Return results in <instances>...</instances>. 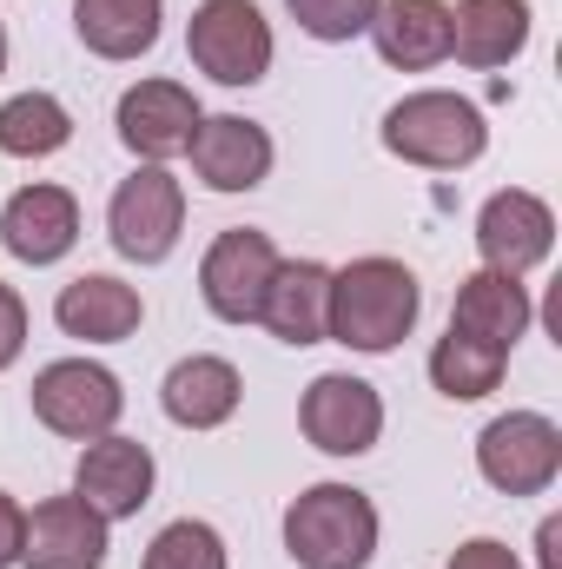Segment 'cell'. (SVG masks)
<instances>
[{"label":"cell","mask_w":562,"mask_h":569,"mask_svg":"<svg viewBox=\"0 0 562 569\" xmlns=\"http://www.w3.org/2000/svg\"><path fill=\"white\" fill-rule=\"evenodd\" d=\"M418 311H423V284L404 259L371 252V259H351V266L331 272V345L384 358L418 331Z\"/></svg>","instance_id":"obj_1"},{"label":"cell","mask_w":562,"mask_h":569,"mask_svg":"<svg viewBox=\"0 0 562 569\" xmlns=\"http://www.w3.org/2000/svg\"><path fill=\"white\" fill-rule=\"evenodd\" d=\"M284 550L298 569H371L378 503L351 483H311L284 510Z\"/></svg>","instance_id":"obj_2"},{"label":"cell","mask_w":562,"mask_h":569,"mask_svg":"<svg viewBox=\"0 0 562 569\" xmlns=\"http://www.w3.org/2000/svg\"><path fill=\"white\" fill-rule=\"evenodd\" d=\"M483 146H490L483 107L463 93H443V87L404 93L384 113V152H398L404 166H423V172H463L483 159Z\"/></svg>","instance_id":"obj_3"},{"label":"cell","mask_w":562,"mask_h":569,"mask_svg":"<svg viewBox=\"0 0 562 569\" xmlns=\"http://www.w3.org/2000/svg\"><path fill=\"white\" fill-rule=\"evenodd\" d=\"M185 53L219 87H259L272 73L279 40H272V20L252 0H199L192 20H185Z\"/></svg>","instance_id":"obj_4"},{"label":"cell","mask_w":562,"mask_h":569,"mask_svg":"<svg viewBox=\"0 0 562 569\" xmlns=\"http://www.w3.org/2000/svg\"><path fill=\"white\" fill-rule=\"evenodd\" d=\"M185 232V186L165 166H140L133 179L113 186L107 199V239L133 266H165Z\"/></svg>","instance_id":"obj_5"},{"label":"cell","mask_w":562,"mask_h":569,"mask_svg":"<svg viewBox=\"0 0 562 569\" xmlns=\"http://www.w3.org/2000/svg\"><path fill=\"white\" fill-rule=\"evenodd\" d=\"M279 266L284 259H279V246H272V232H252V226L219 232L205 246V259H199V298H205V311L219 325H259Z\"/></svg>","instance_id":"obj_6"},{"label":"cell","mask_w":562,"mask_h":569,"mask_svg":"<svg viewBox=\"0 0 562 569\" xmlns=\"http://www.w3.org/2000/svg\"><path fill=\"white\" fill-rule=\"evenodd\" d=\"M476 470L503 497H543L562 477V430L543 411H503L476 437Z\"/></svg>","instance_id":"obj_7"},{"label":"cell","mask_w":562,"mask_h":569,"mask_svg":"<svg viewBox=\"0 0 562 569\" xmlns=\"http://www.w3.org/2000/svg\"><path fill=\"white\" fill-rule=\"evenodd\" d=\"M120 411H127V391L93 358H53L33 378V418L53 430V437L93 443V437H107V430L120 425Z\"/></svg>","instance_id":"obj_8"},{"label":"cell","mask_w":562,"mask_h":569,"mask_svg":"<svg viewBox=\"0 0 562 569\" xmlns=\"http://www.w3.org/2000/svg\"><path fill=\"white\" fill-rule=\"evenodd\" d=\"M476 252H483L490 272H510V279L536 272L556 252V212H550V199L530 192V186L490 192L483 212H476Z\"/></svg>","instance_id":"obj_9"},{"label":"cell","mask_w":562,"mask_h":569,"mask_svg":"<svg viewBox=\"0 0 562 569\" xmlns=\"http://www.w3.org/2000/svg\"><path fill=\"white\" fill-rule=\"evenodd\" d=\"M298 425L324 457H364L384 437V398H378V385H364L351 371H324V378H311Z\"/></svg>","instance_id":"obj_10"},{"label":"cell","mask_w":562,"mask_h":569,"mask_svg":"<svg viewBox=\"0 0 562 569\" xmlns=\"http://www.w3.org/2000/svg\"><path fill=\"white\" fill-rule=\"evenodd\" d=\"M185 159H192V172H199L205 192H252V186L272 179L279 146H272V133L259 120H245V113H205L192 146H185Z\"/></svg>","instance_id":"obj_11"},{"label":"cell","mask_w":562,"mask_h":569,"mask_svg":"<svg viewBox=\"0 0 562 569\" xmlns=\"http://www.w3.org/2000/svg\"><path fill=\"white\" fill-rule=\"evenodd\" d=\"M199 100H192V87H179V80H140V87H127L120 93V113H113V127H120V140L133 159L145 166H165V159H179L192 133H199Z\"/></svg>","instance_id":"obj_12"},{"label":"cell","mask_w":562,"mask_h":569,"mask_svg":"<svg viewBox=\"0 0 562 569\" xmlns=\"http://www.w3.org/2000/svg\"><path fill=\"white\" fill-rule=\"evenodd\" d=\"M152 477H159L152 450H145L140 437H120V430L93 437V443L80 450V463H73V490H80L107 523L140 517L145 503H152Z\"/></svg>","instance_id":"obj_13"},{"label":"cell","mask_w":562,"mask_h":569,"mask_svg":"<svg viewBox=\"0 0 562 569\" xmlns=\"http://www.w3.org/2000/svg\"><path fill=\"white\" fill-rule=\"evenodd\" d=\"M107 517L80 497V490H67V497H47V503H33V517H27V543H20V569H100L107 563Z\"/></svg>","instance_id":"obj_14"},{"label":"cell","mask_w":562,"mask_h":569,"mask_svg":"<svg viewBox=\"0 0 562 569\" xmlns=\"http://www.w3.org/2000/svg\"><path fill=\"white\" fill-rule=\"evenodd\" d=\"M0 246L20 259V266H60L73 246H80V199L67 186H20L7 206H0Z\"/></svg>","instance_id":"obj_15"},{"label":"cell","mask_w":562,"mask_h":569,"mask_svg":"<svg viewBox=\"0 0 562 569\" xmlns=\"http://www.w3.org/2000/svg\"><path fill=\"white\" fill-rule=\"evenodd\" d=\"M53 325L80 345H120L145 325V298L140 284L113 279V272H80L73 284H60L53 298Z\"/></svg>","instance_id":"obj_16"},{"label":"cell","mask_w":562,"mask_h":569,"mask_svg":"<svg viewBox=\"0 0 562 569\" xmlns=\"http://www.w3.org/2000/svg\"><path fill=\"white\" fill-rule=\"evenodd\" d=\"M239 398H245V378L232 358H212V351H192L165 371L159 385V405L179 430H219L239 418Z\"/></svg>","instance_id":"obj_17"},{"label":"cell","mask_w":562,"mask_h":569,"mask_svg":"<svg viewBox=\"0 0 562 569\" xmlns=\"http://www.w3.org/2000/svg\"><path fill=\"white\" fill-rule=\"evenodd\" d=\"M259 325L279 338V345H324L331 338V266L318 259H284L272 291H265V311Z\"/></svg>","instance_id":"obj_18"},{"label":"cell","mask_w":562,"mask_h":569,"mask_svg":"<svg viewBox=\"0 0 562 569\" xmlns=\"http://www.w3.org/2000/svg\"><path fill=\"white\" fill-rule=\"evenodd\" d=\"M530 318H536L530 284L510 279V272H490V266H476L470 279L456 284V305H450V331L483 338V345H496V351H510V345L530 331Z\"/></svg>","instance_id":"obj_19"},{"label":"cell","mask_w":562,"mask_h":569,"mask_svg":"<svg viewBox=\"0 0 562 569\" xmlns=\"http://www.w3.org/2000/svg\"><path fill=\"white\" fill-rule=\"evenodd\" d=\"M530 47V0H456L450 7V53L470 73H496Z\"/></svg>","instance_id":"obj_20"},{"label":"cell","mask_w":562,"mask_h":569,"mask_svg":"<svg viewBox=\"0 0 562 569\" xmlns=\"http://www.w3.org/2000/svg\"><path fill=\"white\" fill-rule=\"evenodd\" d=\"M378 60L398 73H430L450 60V7L443 0H384L371 20Z\"/></svg>","instance_id":"obj_21"},{"label":"cell","mask_w":562,"mask_h":569,"mask_svg":"<svg viewBox=\"0 0 562 569\" xmlns=\"http://www.w3.org/2000/svg\"><path fill=\"white\" fill-rule=\"evenodd\" d=\"M165 0H73V33L100 60H140L159 47Z\"/></svg>","instance_id":"obj_22"},{"label":"cell","mask_w":562,"mask_h":569,"mask_svg":"<svg viewBox=\"0 0 562 569\" xmlns=\"http://www.w3.org/2000/svg\"><path fill=\"white\" fill-rule=\"evenodd\" d=\"M503 371H510V351H496V345H483V338H463V331H443L436 351H430V385H436L450 405L490 398V391L503 385Z\"/></svg>","instance_id":"obj_23"},{"label":"cell","mask_w":562,"mask_h":569,"mask_svg":"<svg viewBox=\"0 0 562 569\" xmlns=\"http://www.w3.org/2000/svg\"><path fill=\"white\" fill-rule=\"evenodd\" d=\"M73 140V113L53 93H13L0 100V152L7 159H53Z\"/></svg>","instance_id":"obj_24"},{"label":"cell","mask_w":562,"mask_h":569,"mask_svg":"<svg viewBox=\"0 0 562 569\" xmlns=\"http://www.w3.org/2000/svg\"><path fill=\"white\" fill-rule=\"evenodd\" d=\"M225 563H232L225 537L212 523H199V517H179L145 543V569H225Z\"/></svg>","instance_id":"obj_25"},{"label":"cell","mask_w":562,"mask_h":569,"mask_svg":"<svg viewBox=\"0 0 562 569\" xmlns=\"http://www.w3.org/2000/svg\"><path fill=\"white\" fill-rule=\"evenodd\" d=\"M284 7H291L298 33H311V40H324V47H344V40L371 33V20H378L384 0H284Z\"/></svg>","instance_id":"obj_26"},{"label":"cell","mask_w":562,"mask_h":569,"mask_svg":"<svg viewBox=\"0 0 562 569\" xmlns=\"http://www.w3.org/2000/svg\"><path fill=\"white\" fill-rule=\"evenodd\" d=\"M20 351H27V298L0 279V371L20 365Z\"/></svg>","instance_id":"obj_27"},{"label":"cell","mask_w":562,"mask_h":569,"mask_svg":"<svg viewBox=\"0 0 562 569\" xmlns=\"http://www.w3.org/2000/svg\"><path fill=\"white\" fill-rule=\"evenodd\" d=\"M450 569H523V557L510 543H496V537H470V543L450 550Z\"/></svg>","instance_id":"obj_28"},{"label":"cell","mask_w":562,"mask_h":569,"mask_svg":"<svg viewBox=\"0 0 562 569\" xmlns=\"http://www.w3.org/2000/svg\"><path fill=\"white\" fill-rule=\"evenodd\" d=\"M20 543H27V510L0 490V569L20 563Z\"/></svg>","instance_id":"obj_29"},{"label":"cell","mask_w":562,"mask_h":569,"mask_svg":"<svg viewBox=\"0 0 562 569\" xmlns=\"http://www.w3.org/2000/svg\"><path fill=\"white\" fill-rule=\"evenodd\" d=\"M536 563L562 569V517H543V530H536Z\"/></svg>","instance_id":"obj_30"},{"label":"cell","mask_w":562,"mask_h":569,"mask_svg":"<svg viewBox=\"0 0 562 569\" xmlns=\"http://www.w3.org/2000/svg\"><path fill=\"white\" fill-rule=\"evenodd\" d=\"M0 80H7V27H0Z\"/></svg>","instance_id":"obj_31"}]
</instances>
